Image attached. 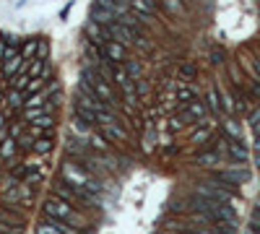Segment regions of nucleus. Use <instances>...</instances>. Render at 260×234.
Instances as JSON below:
<instances>
[{"label": "nucleus", "instance_id": "19", "mask_svg": "<svg viewBox=\"0 0 260 234\" xmlns=\"http://www.w3.org/2000/svg\"><path fill=\"white\" fill-rule=\"evenodd\" d=\"M24 133H26V122H24V120H11V122L6 125V135L13 138V140H19Z\"/></svg>", "mask_w": 260, "mask_h": 234}, {"label": "nucleus", "instance_id": "35", "mask_svg": "<svg viewBox=\"0 0 260 234\" xmlns=\"http://www.w3.org/2000/svg\"><path fill=\"white\" fill-rule=\"evenodd\" d=\"M208 138H211V130L203 128V130H198V133L193 135V143H201V140H208Z\"/></svg>", "mask_w": 260, "mask_h": 234}, {"label": "nucleus", "instance_id": "27", "mask_svg": "<svg viewBox=\"0 0 260 234\" xmlns=\"http://www.w3.org/2000/svg\"><path fill=\"white\" fill-rule=\"evenodd\" d=\"M32 143H34V138L24 133V135L16 140V146H19V153H32Z\"/></svg>", "mask_w": 260, "mask_h": 234}, {"label": "nucleus", "instance_id": "28", "mask_svg": "<svg viewBox=\"0 0 260 234\" xmlns=\"http://www.w3.org/2000/svg\"><path fill=\"white\" fill-rule=\"evenodd\" d=\"M208 107H211V112H221V102H219V91L216 89H211L208 91Z\"/></svg>", "mask_w": 260, "mask_h": 234}, {"label": "nucleus", "instance_id": "25", "mask_svg": "<svg viewBox=\"0 0 260 234\" xmlns=\"http://www.w3.org/2000/svg\"><path fill=\"white\" fill-rule=\"evenodd\" d=\"M154 146H156V133H154V128L148 125V130H146V135H143V151L151 153V151H154Z\"/></svg>", "mask_w": 260, "mask_h": 234}, {"label": "nucleus", "instance_id": "11", "mask_svg": "<svg viewBox=\"0 0 260 234\" xmlns=\"http://www.w3.org/2000/svg\"><path fill=\"white\" fill-rule=\"evenodd\" d=\"M39 42H42V37H29V39H24L21 42V50H19V55L29 62V60H34L37 57V50H39Z\"/></svg>", "mask_w": 260, "mask_h": 234}, {"label": "nucleus", "instance_id": "6", "mask_svg": "<svg viewBox=\"0 0 260 234\" xmlns=\"http://www.w3.org/2000/svg\"><path fill=\"white\" fill-rule=\"evenodd\" d=\"M128 122H117V125H107V128H99V135L110 143H125L128 140Z\"/></svg>", "mask_w": 260, "mask_h": 234}, {"label": "nucleus", "instance_id": "5", "mask_svg": "<svg viewBox=\"0 0 260 234\" xmlns=\"http://www.w3.org/2000/svg\"><path fill=\"white\" fill-rule=\"evenodd\" d=\"M125 57H128V47L125 44L110 42V39L102 44V60L104 62H125Z\"/></svg>", "mask_w": 260, "mask_h": 234}, {"label": "nucleus", "instance_id": "12", "mask_svg": "<svg viewBox=\"0 0 260 234\" xmlns=\"http://www.w3.org/2000/svg\"><path fill=\"white\" fill-rule=\"evenodd\" d=\"M52 148H55V138H34V143H32L34 156H50Z\"/></svg>", "mask_w": 260, "mask_h": 234}, {"label": "nucleus", "instance_id": "36", "mask_svg": "<svg viewBox=\"0 0 260 234\" xmlns=\"http://www.w3.org/2000/svg\"><path fill=\"white\" fill-rule=\"evenodd\" d=\"M185 208H188V206H185L182 200H172V203H169V211H172V213H180V211H185Z\"/></svg>", "mask_w": 260, "mask_h": 234}, {"label": "nucleus", "instance_id": "41", "mask_svg": "<svg viewBox=\"0 0 260 234\" xmlns=\"http://www.w3.org/2000/svg\"><path fill=\"white\" fill-rule=\"evenodd\" d=\"M6 125H8V120H6V115H3V112H0V133L6 130Z\"/></svg>", "mask_w": 260, "mask_h": 234}, {"label": "nucleus", "instance_id": "38", "mask_svg": "<svg viewBox=\"0 0 260 234\" xmlns=\"http://www.w3.org/2000/svg\"><path fill=\"white\" fill-rule=\"evenodd\" d=\"M195 65H182V75H185V78H195Z\"/></svg>", "mask_w": 260, "mask_h": 234}, {"label": "nucleus", "instance_id": "46", "mask_svg": "<svg viewBox=\"0 0 260 234\" xmlns=\"http://www.w3.org/2000/svg\"><path fill=\"white\" fill-rule=\"evenodd\" d=\"M257 211H260V203H257Z\"/></svg>", "mask_w": 260, "mask_h": 234}, {"label": "nucleus", "instance_id": "44", "mask_svg": "<svg viewBox=\"0 0 260 234\" xmlns=\"http://www.w3.org/2000/svg\"><path fill=\"white\" fill-rule=\"evenodd\" d=\"M257 167H260V156H257Z\"/></svg>", "mask_w": 260, "mask_h": 234}, {"label": "nucleus", "instance_id": "7", "mask_svg": "<svg viewBox=\"0 0 260 234\" xmlns=\"http://www.w3.org/2000/svg\"><path fill=\"white\" fill-rule=\"evenodd\" d=\"M24 70H26V75L29 78H44V81H50V62L47 60H39V57H34V60H29L26 65H24Z\"/></svg>", "mask_w": 260, "mask_h": 234}, {"label": "nucleus", "instance_id": "15", "mask_svg": "<svg viewBox=\"0 0 260 234\" xmlns=\"http://www.w3.org/2000/svg\"><path fill=\"white\" fill-rule=\"evenodd\" d=\"M117 122H125V120H122L120 112H115V109H102V112H97V125H99V128L117 125Z\"/></svg>", "mask_w": 260, "mask_h": 234}, {"label": "nucleus", "instance_id": "24", "mask_svg": "<svg viewBox=\"0 0 260 234\" xmlns=\"http://www.w3.org/2000/svg\"><path fill=\"white\" fill-rule=\"evenodd\" d=\"M133 84H135V97H138V102H141V99H146V97H148V91H151L148 78H138V81H133Z\"/></svg>", "mask_w": 260, "mask_h": 234}, {"label": "nucleus", "instance_id": "1", "mask_svg": "<svg viewBox=\"0 0 260 234\" xmlns=\"http://www.w3.org/2000/svg\"><path fill=\"white\" fill-rule=\"evenodd\" d=\"M60 180H63L65 185H70L73 190H78L81 195H86V193L104 195V182L97 180V177H91L89 172L78 162H73V159H68L63 167H60Z\"/></svg>", "mask_w": 260, "mask_h": 234}, {"label": "nucleus", "instance_id": "43", "mask_svg": "<svg viewBox=\"0 0 260 234\" xmlns=\"http://www.w3.org/2000/svg\"><path fill=\"white\" fill-rule=\"evenodd\" d=\"M255 148H257V151H260V138H257V143H255Z\"/></svg>", "mask_w": 260, "mask_h": 234}, {"label": "nucleus", "instance_id": "40", "mask_svg": "<svg viewBox=\"0 0 260 234\" xmlns=\"http://www.w3.org/2000/svg\"><path fill=\"white\" fill-rule=\"evenodd\" d=\"M70 8H73V3H68V6H65L63 11H60V19H63V21L68 19V13H70Z\"/></svg>", "mask_w": 260, "mask_h": 234}, {"label": "nucleus", "instance_id": "30", "mask_svg": "<svg viewBox=\"0 0 260 234\" xmlns=\"http://www.w3.org/2000/svg\"><path fill=\"white\" fill-rule=\"evenodd\" d=\"M26 226H13V224H3L0 221V234H24Z\"/></svg>", "mask_w": 260, "mask_h": 234}, {"label": "nucleus", "instance_id": "20", "mask_svg": "<svg viewBox=\"0 0 260 234\" xmlns=\"http://www.w3.org/2000/svg\"><path fill=\"white\" fill-rule=\"evenodd\" d=\"M229 156H232L234 162H247V148L242 146V140H232V143H229Z\"/></svg>", "mask_w": 260, "mask_h": 234}, {"label": "nucleus", "instance_id": "17", "mask_svg": "<svg viewBox=\"0 0 260 234\" xmlns=\"http://www.w3.org/2000/svg\"><path fill=\"white\" fill-rule=\"evenodd\" d=\"M122 70H125V75L130 78V81H138V78H143L141 60H125V62H122Z\"/></svg>", "mask_w": 260, "mask_h": 234}, {"label": "nucleus", "instance_id": "21", "mask_svg": "<svg viewBox=\"0 0 260 234\" xmlns=\"http://www.w3.org/2000/svg\"><path fill=\"white\" fill-rule=\"evenodd\" d=\"M29 128H39V130H55V115H42L32 122H26Z\"/></svg>", "mask_w": 260, "mask_h": 234}, {"label": "nucleus", "instance_id": "32", "mask_svg": "<svg viewBox=\"0 0 260 234\" xmlns=\"http://www.w3.org/2000/svg\"><path fill=\"white\" fill-rule=\"evenodd\" d=\"M37 234H60L55 226H50L44 218H39V224H37Z\"/></svg>", "mask_w": 260, "mask_h": 234}, {"label": "nucleus", "instance_id": "14", "mask_svg": "<svg viewBox=\"0 0 260 234\" xmlns=\"http://www.w3.org/2000/svg\"><path fill=\"white\" fill-rule=\"evenodd\" d=\"M83 31H86V37H89V42L91 44H104V29L99 26V24H94V21H86V26H83Z\"/></svg>", "mask_w": 260, "mask_h": 234}, {"label": "nucleus", "instance_id": "34", "mask_svg": "<svg viewBox=\"0 0 260 234\" xmlns=\"http://www.w3.org/2000/svg\"><path fill=\"white\" fill-rule=\"evenodd\" d=\"M47 52H50V44H47V39H42L39 42V50H37V57L39 60H47Z\"/></svg>", "mask_w": 260, "mask_h": 234}, {"label": "nucleus", "instance_id": "39", "mask_svg": "<svg viewBox=\"0 0 260 234\" xmlns=\"http://www.w3.org/2000/svg\"><path fill=\"white\" fill-rule=\"evenodd\" d=\"M250 122L255 125V128H257V125H260V107L255 109V112H252V117H250Z\"/></svg>", "mask_w": 260, "mask_h": 234}, {"label": "nucleus", "instance_id": "33", "mask_svg": "<svg viewBox=\"0 0 260 234\" xmlns=\"http://www.w3.org/2000/svg\"><path fill=\"white\" fill-rule=\"evenodd\" d=\"M97 6H102V8H107V11H112V13H115L120 3H117V0H97ZM115 19H117V16H115Z\"/></svg>", "mask_w": 260, "mask_h": 234}, {"label": "nucleus", "instance_id": "23", "mask_svg": "<svg viewBox=\"0 0 260 234\" xmlns=\"http://www.w3.org/2000/svg\"><path fill=\"white\" fill-rule=\"evenodd\" d=\"M8 81H11V89H19V91H24V89H26V84L32 81V78H29V75H26V70L21 68V70H19L16 75H13V78H8Z\"/></svg>", "mask_w": 260, "mask_h": 234}, {"label": "nucleus", "instance_id": "8", "mask_svg": "<svg viewBox=\"0 0 260 234\" xmlns=\"http://www.w3.org/2000/svg\"><path fill=\"white\" fill-rule=\"evenodd\" d=\"M24 65H26V60H24L21 55H13V57H8V60L0 62V75H3V78H13Z\"/></svg>", "mask_w": 260, "mask_h": 234}, {"label": "nucleus", "instance_id": "16", "mask_svg": "<svg viewBox=\"0 0 260 234\" xmlns=\"http://www.w3.org/2000/svg\"><path fill=\"white\" fill-rule=\"evenodd\" d=\"M75 120H81V122H86V125H89V128H94V125H97V112L75 102Z\"/></svg>", "mask_w": 260, "mask_h": 234}, {"label": "nucleus", "instance_id": "26", "mask_svg": "<svg viewBox=\"0 0 260 234\" xmlns=\"http://www.w3.org/2000/svg\"><path fill=\"white\" fill-rule=\"evenodd\" d=\"M161 3H164L166 11L175 13V16H182V13H185V6H182V0H161Z\"/></svg>", "mask_w": 260, "mask_h": 234}, {"label": "nucleus", "instance_id": "31", "mask_svg": "<svg viewBox=\"0 0 260 234\" xmlns=\"http://www.w3.org/2000/svg\"><path fill=\"white\" fill-rule=\"evenodd\" d=\"M224 130H226L229 135H234L237 140H239V135H242V130H239V125H237L234 120H226V122H224Z\"/></svg>", "mask_w": 260, "mask_h": 234}, {"label": "nucleus", "instance_id": "47", "mask_svg": "<svg viewBox=\"0 0 260 234\" xmlns=\"http://www.w3.org/2000/svg\"><path fill=\"white\" fill-rule=\"evenodd\" d=\"M216 234H219V231H216Z\"/></svg>", "mask_w": 260, "mask_h": 234}, {"label": "nucleus", "instance_id": "45", "mask_svg": "<svg viewBox=\"0 0 260 234\" xmlns=\"http://www.w3.org/2000/svg\"><path fill=\"white\" fill-rule=\"evenodd\" d=\"M164 234H172V231H164Z\"/></svg>", "mask_w": 260, "mask_h": 234}, {"label": "nucleus", "instance_id": "22", "mask_svg": "<svg viewBox=\"0 0 260 234\" xmlns=\"http://www.w3.org/2000/svg\"><path fill=\"white\" fill-rule=\"evenodd\" d=\"M195 162L201 164V167H219V164H221V153H219V151H213V153H201Z\"/></svg>", "mask_w": 260, "mask_h": 234}, {"label": "nucleus", "instance_id": "2", "mask_svg": "<svg viewBox=\"0 0 260 234\" xmlns=\"http://www.w3.org/2000/svg\"><path fill=\"white\" fill-rule=\"evenodd\" d=\"M42 216H50V218H55V221H65V224H70L75 229H86L89 226L86 224V213H81L78 208H73L70 203L60 200L55 195L44 198V213Z\"/></svg>", "mask_w": 260, "mask_h": 234}, {"label": "nucleus", "instance_id": "42", "mask_svg": "<svg viewBox=\"0 0 260 234\" xmlns=\"http://www.w3.org/2000/svg\"><path fill=\"white\" fill-rule=\"evenodd\" d=\"M6 167H8V164H6V159H0V172H3Z\"/></svg>", "mask_w": 260, "mask_h": 234}, {"label": "nucleus", "instance_id": "3", "mask_svg": "<svg viewBox=\"0 0 260 234\" xmlns=\"http://www.w3.org/2000/svg\"><path fill=\"white\" fill-rule=\"evenodd\" d=\"M247 180H250L247 169H221L213 175V182H219L221 187H226V190H232V193H237V185L247 182Z\"/></svg>", "mask_w": 260, "mask_h": 234}, {"label": "nucleus", "instance_id": "13", "mask_svg": "<svg viewBox=\"0 0 260 234\" xmlns=\"http://www.w3.org/2000/svg\"><path fill=\"white\" fill-rule=\"evenodd\" d=\"M16 156H19V146H16V140L6 135L3 140H0V159L11 162V159H16Z\"/></svg>", "mask_w": 260, "mask_h": 234}, {"label": "nucleus", "instance_id": "18", "mask_svg": "<svg viewBox=\"0 0 260 234\" xmlns=\"http://www.w3.org/2000/svg\"><path fill=\"white\" fill-rule=\"evenodd\" d=\"M193 99H198V91H195V86H188V84H182V86H180V91H177V102H180V107L190 104Z\"/></svg>", "mask_w": 260, "mask_h": 234}, {"label": "nucleus", "instance_id": "29", "mask_svg": "<svg viewBox=\"0 0 260 234\" xmlns=\"http://www.w3.org/2000/svg\"><path fill=\"white\" fill-rule=\"evenodd\" d=\"M16 185H19V180L11 177L8 172H6V175H0V193H6V190H11V187H16Z\"/></svg>", "mask_w": 260, "mask_h": 234}, {"label": "nucleus", "instance_id": "10", "mask_svg": "<svg viewBox=\"0 0 260 234\" xmlns=\"http://www.w3.org/2000/svg\"><path fill=\"white\" fill-rule=\"evenodd\" d=\"M130 11L138 13L141 19H148V16H156V3L154 0H130Z\"/></svg>", "mask_w": 260, "mask_h": 234}, {"label": "nucleus", "instance_id": "4", "mask_svg": "<svg viewBox=\"0 0 260 234\" xmlns=\"http://www.w3.org/2000/svg\"><path fill=\"white\" fill-rule=\"evenodd\" d=\"M195 195H201V198H206V200H211V203H232V190H226V187H221L219 182H201L198 185V190H195Z\"/></svg>", "mask_w": 260, "mask_h": 234}, {"label": "nucleus", "instance_id": "37", "mask_svg": "<svg viewBox=\"0 0 260 234\" xmlns=\"http://www.w3.org/2000/svg\"><path fill=\"white\" fill-rule=\"evenodd\" d=\"M182 128H185V125H182L180 117H172V120H169V130H172V133H177V130H182Z\"/></svg>", "mask_w": 260, "mask_h": 234}, {"label": "nucleus", "instance_id": "9", "mask_svg": "<svg viewBox=\"0 0 260 234\" xmlns=\"http://www.w3.org/2000/svg\"><path fill=\"white\" fill-rule=\"evenodd\" d=\"M89 21H94V24H99L102 29L104 26H110V24H115L117 19H115V13L112 11H107V8H102V6H91V16H89Z\"/></svg>", "mask_w": 260, "mask_h": 234}]
</instances>
